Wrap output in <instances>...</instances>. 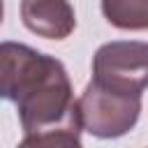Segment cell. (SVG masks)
Instances as JSON below:
<instances>
[{
	"label": "cell",
	"instance_id": "6da1fadb",
	"mask_svg": "<svg viewBox=\"0 0 148 148\" xmlns=\"http://www.w3.org/2000/svg\"><path fill=\"white\" fill-rule=\"evenodd\" d=\"M0 95L16 104L23 134L51 130H81L79 99L65 65L28 44L2 42Z\"/></svg>",
	"mask_w": 148,
	"mask_h": 148
},
{
	"label": "cell",
	"instance_id": "7a4b0ae2",
	"mask_svg": "<svg viewBox=\"0 0 148 148\" xmlns=\"http://www.w3.org/2000/svg\"><path fill=\"white\" fill-rule=\"evenodd\" d=\"M81 130L97 139H120L141 116V95L120 92L90 81L79 97Z\"/></svg>",
	"mask_w": 148,
	"mask_h": 148
},
{
	"label": "cell",
	"instance_id": "3957f363",
	"mask_svg": "<svg viewBox=\"0 0 148 148\" xmlns=\"http://www.w3.org/2000/svg\"><path fill=\"white\" fill-rule=\"evenodd\" d=\"M92 81L120 92L141 95L148 88V42L118 39L92 56Z\"/></svg>",
	"mask_w": 148,
	"mask_h": 148
},
{
	"label": "cell",
	"instance_id": "277c9868",
	"mask_svg": "<svg viewBox=\"0 0 148 148\" xmlns=\"http://www.w3.org/2000/svg\"><path fill=\"white\" fill-rule=\"evenodd\" d=\"M23 25L44 39H67L76 28V14L69 0H21Z\"/></svg>",
	"mask_w": 148,
	"mask_h": 148
},
{
	"label": "cell",
	"instance_id": "5b68a950",
	"mask_svg": "<svg viewBox=\"0 0 148 148\" xmlns=\"http://www.w3.org/2000/svg\"><path fill=\"white\" fill-rule=\"evenodd\" d=\"M102 14L118 30H148V0H102Z\"/></svg>",
	"mask_w": 148,
	"mask_h": 148
},
{
	"label": "cell",
	"instance_id": "8992f818",
	"mask_svg": "<svg viewBox=\"0 0 148 148\" xmlns=\"http://www.w3.org/2000/svg\"><path fill=\"white\" fill-rule=\"evenodd\" d=\"M16 148H83V146H81V132L51 130L39 134H25Z\"/></svg>",
	"mask_w": 148,
	"mask_h": 148
}]
</instances>
